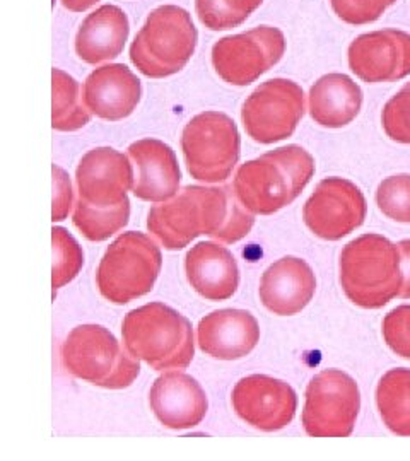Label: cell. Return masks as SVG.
Returning a JSON list of instances; mask_svg holds the SVG:
<instances>
[{"label":"cell","instance_id":"1","mask_svg":"<svg viewBox=\"0 0 410 461\" xmlns=\"http://www.w3.org/2000/svg\"><path fill=\"white\" fill-rule=\"evenodd\" d=\"M253 224L255 217L236 197L234 186H185L148 214V230L166 249L188 247L202 234L236 243L250 234Z\"/></svg>","mask_w":410,"mask_h":461},{"label":"cell","instance_id":"2","mask_svg":"<svg viewBox=\"0 0 410 461\" xmlns=\"http://www.w3.org/2000/svg\"><path fill=\"white\" fill-rule=\"evenodd\" d=\"M313 175L312 154L299 146H286L240 166L232 186L251 214L270 215L291 205Z\"/></svg>","mask_w":410,"mask_h":461},{"label":"cell","instance_id":"3","mask_svg":"<svg viewBox=\"0 0 410 461\" xmlns=\"http://www.w3.org/2000/svg\"><path fill=\"white\" fill-rule=\"evenodd\" d=\"M122 337L132 356L156 371L187 369L196 354L192 323L163 303H149L127 313Z\"/></svg>","mask_w":410,"mask_h":461},{"label":"cell","instance_id":"4","mask_svg":"<svg viewBox=\"0 0 410 461\" xmlns=\"http://www.w3.org/2000/svg\"><path fill=\"white\" fill-rule=\"evenodd\" d=\"M341 284L354 304L377 310L400 296V249L379 234H364L341 253Z\"/></svg>","mask_w":410,"mask_h":461},{"label":"cell","instance_id":"5","mask_svg":"<svg viewBox=\"0 0 410 461\" xmlns=\"http://www.w3.org/2000/svg\"><path fill=\"white\" fill-rule=\"evenodd\" d=\"M197 40V28L185 9L161 5L132 41V64L150 79L175 76L192 59Z\"/></svg>","mask_w":410,"mask_h":461},{"label":"cell","instance_id":"6","mask_svg":"<svg viewBox=\"0 0 410 461\" xmlns=\"http://www.w3.org/2000/svg\"><path fill=\"white\" fill-rule=\"evenodd\" d=\"M62 364L72 376L108 390H123L141 375L139 359L127 354L115 335L101 325H81L67 335Z\"/></svg>","mask_w":410,"mask_h":461},{"label":"cell","instance_id":"7","mask_svg":"<svg viewBox=\"0 0 410 461\" xmlns=\"http://www.w3.org/2000/svg\"><path fill=\"white\" fill-rule=\"evenodd\" d=\"M161 267V249L154 240L144 232H123L99 262V293L114 304H127L152 291Z\"/></svg>","mask_w":410,"mask_h":461},{"label":"cell","instance_id":"8","mask_svg":"<svg viewBox=\"0 0 410 461\" xmlns=\"http://www.w3.org/2000/svg\"><path fill=\"white\" fill-rule=\"evenodd\" d=\"M241 139L231 116L205 112L194 116L181 133L187 169L197 182L228 180L240 159Z\"/></svg>","mask_w":410,"mask_h":461},{"label":"cell","instance_id":"9","mask_svg":"<svg viewBox=\"0 0 410 461\" xmlns=\"http://www.w3.org/2000/svg\"><path fill=\"white\" fill-rule=\"evenodd\" d=\"M361 407L356 381L339 369L316 375L306 388L303 428L313 438H347Z\"/></svg>","mask_w":410,"mask_h":461},{"label":"cell","instance_id":"10","mask_svg":"<svg viewBox=\"0 0 410 461\" xmlns=\"http://www.w3.org/2000/svg\"><path fill=\"white\" fill-rule=\"evenodd\" d=\"M286 51V38L274 26L221 38L213 47L215 74L231 86H248L270 70Z\"/></svg>","mask_w":410,"mask_h":461},{"label":"cell","instance_id":"11","mask_svg":"<svg viewBox=\"0 0 410 461\" xmlns=\"http://www.w3.org/2000/svg\"><path fill=\"white\" fill-rule=\"evenodd\" d=\"M303 115V89L287 79H270L248 96L241 122L255 142L274 144L291 137Z\"/></svg>","mask_w":410,"mask_h":461},{"label":"cell","instance_id":"12","mask_svg":"<svg viewBox=\"0 0 410 461\" xmlns=\"http://www.w3.org/2000/svg\"><path fill=\"white\" fill-rule=\"evenodd\" d=\"M306 226L318 238L337 241L358 230L366 219V198L361 190L344 178L318 183L303 209Z\"/></svg>","mask_w":410,"mask_h":461},{"label":"cell","instance_id":"13","mask_svg":"<svg viewBox=\"0 0 410 461\" xmlns=\"http://www.w3.org/2000/svg\"><path fill=\"white\" fill-rule=\"evenodd\" d=\"M133 171L127 156L114 148H96L82 156L76 171L79 202L93 209H115L131 203Z\"/></svg>","mask_w":410,"mask_h":461},{"label":"cell","instance_id":"14","mask_svg":"<svg viewBox=\"0 0 410 461\" xmlns=\"http://www.w3.org/2000/svg\"><path fill=\"white\" fill-rule=\"evenodd\" d=\"M231 402L241 420L265 432L289 426L297 407L295 390L287 383L265 375L240 379L232 390Z\"/></svg>","mask_w":410,"mask_h":461},{"label":"cell","instance_id":"15","mask_svg":"<svg viewBox=\"0 0 410 461\" xmlns=\"http://www.w3.org/2000/svg\"><path fill=\"white\" fill-rule=\"evenodd\" d=\"M351 70L368 84L390 83L410 74V34L383 30L358 36L349 47Z\"/></svg>","mask_w":410,"mask_h":461},{"label":"cell","instance_id":"16","mask_svg":"<svg viewBox=\"0 0 410 461\" xmlns=\"http://www.w3.org/2000/svg\"><path fill=\"white\" fill-rule=\"evenodd\" d=\"M149 403L164 428L192 429L207 415V395L196 379L181 371H169L154 381Z\"/></svg>","mask_w":410,"mask_h":461},{"label":"cell","instance_id":"17","mask_svg":"<svg viewBox=\"0 0 410 461\" xmlns=\"http://www.w3.org/2000/svg\"><path fill=\"white\" fill-rule=\"evenodd\" d=\"M129 158L137 173L132 192L144 202L161 203L178 194L180 166L175 150L156 139H142L131 144Z\"/></svg>","mask_w":410,"mask_h":461},{"label":"cell","instance_id":"18","mask_svg":"<svg viewBox=\"0 0 410 461\" xmlns=\"http://www.w3.org/2000/svg\"><path fill=\"white\" fill-rule=\"evenodd\" d=\"M142 96V86L131 68L110 64L93 70L82 87V99L93 115L120 122L133 113Z\"/></svg>","mask_w":410,"mask_h":461},{"label":"cell","instance_id":"19","mask_svg":"<svg viewBox=\"0 0 410 461\" xmlns=\"http://www.w3.org/2000/svg\"><path fill=\"white\" fill-rule=\"evenodd\" d=\"M198 347L221 361H234L248 356L260 340L257 318L245 310H219L200 320Z\"/></svg>","mask_w":410,"mask_h":461},{"label":"cell","instance_id":"20","mask_svg":"<svg viewBox=\"0 0 410 461\" xmlns=\"http://www.w3.org/2000/svg\"><path fill=\"white\" fill-rule=\"evenodd\" d=\"M314 289L312 267L301 258L286 257L263 272L260 299L270 313L293 316L308 306Z\"/></svg>","mask_w":410,"mask_h":461},{"label":"cell","instance_id":"21","mask_svg":"<svg viewBox=\"0 0 410 461\" xmlns=\"http://www.w3.org/2000/svg\"><path fill=\"white\" fill-rule=\"evenodd\" d=\"M185 272L190 285L207 301H226L240 285L238 264L228 248L202 241L187 253Z\"/></svg>","mask_w":410,"mask_h":461},{"label":"cell","instance_id":"22","mask_svg":"<svg viewBox=\"0 0 410 461\" xmlns=\"http://www.w3.org/2000/svg\"><path fill=\"white\" fill-rule=\"evenodd\" d=\"M129 33L127 14L118 5H101L82 21L76 34V53L91 66L114 60L125 49Z\"/></svg>","mask_w":410,"mask_h":461},{"label":"cell","instance_id":"23","mask_svg":"<svg viewBox=\"0 0 410 461\" xmlns=\"http://www.w3.org/2000/svg\"><path fill=\"white\" fill-rule=\"evenodd\" d=\"M362 91L345 74H328L318 79L310 91V115L328 129L351 123L361 110Z\"/></svg>","mask_w":410,"mask_h":461},{"label":"cell","instance_id":"24","mask_svg":"<svg viewBox=\"0 0 410 461\" xmlns=\"http://www.w3.org/2000/svg\"><path fill=\"white\" fill-rule=\"evenodd\" d=\"M377 403L387 428L410 436V369H392L379 379Z\"/></svg>","mask_w":410,"mask_h":461},{"label":"cell","instance_id":"25","mask_svg":"<svg viewBox=\"0 0 410 461\" xmlns=\"http://www.w3.org/2000/svg\"><path fill=\"white\" fill-rule=\"evenodd\" d=\"M53 118L51 127L59 132H76L91 120L87 106H82L79 83L60 68L51 70Z\"/></svg>","mask_w":410,"mask_h":461},{"label":"cell","instance_id":"26","mask_svg":"<svg viewBox=\"0 0 410 461\" xmlns=\"http://www.w3.org/2000/svg\"><path fill=\"white\" fill-rule=\"evenodd\" d=\"M131 203L115 209H93L76 202L74 226L81 230L82 236L89 241H105L129 224Z\"/></svg>","mask_w":410,"mask_h":461},{"label":"cell","instance_id":"27","mask_svg":"<svg viewBox=\"0 0 410 461\" xmlns=\"http://www.w3.org/2000/svg\"><path fill=\"white\" fill-rule=\"evenodd\" d=\"M263 0H196L200 23L211 32H226L243 24Z\"/></svg>","mask_w":410,"mask_h":461},{"label":"cell","instance_id":"28","mask_svg":"<svg viewBox=\"0 0 410 461\" xmlns=\"http://www.w3.org/2000/svg\"><path fill=\"white\" fill-rule=\"evenodd\" d=\"M53 240V291L76 279L84 265V253L79 243L64 228L51 230Z\"/></svg>","mask_w":410,"mask_h":461},{"label":"cell","instance_id":"29","mask_svg":"<svg viewBox=\"0 0 410 461\" xmlns=\"http://www.w3.org/2000/svg\"><path fill=\"white\" fill-rule=\"evenodd\" d=\"M379 211L396 222H410V176L398 175L378 186Z\"/></svg>","mask_w":410,"mask_h":461},{"label":"cell","instance_id":"30","mask_svg":"<svg viewBox=\"0 0 410 461\" xmlns=\"http://www.w3.org/2000/svg\"><path fill=\"white\" fill-rule=\"evenodd\" d=\"M383 129L387 135L400 144H410V83L385 104Z\"/></svg>","mask_w":410,"mask_h":461},{"label":"cell","instance_id":"31","mask_svg":"<svg viewBox=\"0 0 410 461\" xmlns=\"http://www.w3.org/2000/svg\"><path fill=\"white\" fill-rule=\"evenodd\" d=\"M337 16L349 24L375 23L396 0H330Z\"/></svg>","mask_w":410,"mask_h":461},{"label":"cell","instance_id":"32","mask_svg":"<svg viewBox=\"0 0 410 461\" xmlns=\"http://www.w3.org/2000/svg\"><path fill=\"white\" fill-rule=\"evenodd\" d=\"M383 337L396 356L410 359V306H398L385 316Z\"/></svg>","mask_w":410,"mask_h":461},{"label":"cell","instance_id":"33","mask_svg":"<svg viewBox=\"0 0 410 461\" xmlns=\"http://www.w3.org/2000/svg\"><path fill=\"white\" fill-rule=\"evenodd\" d=\"M53 212L51 221L59 222L67 219V215L72 209L74 194H72V183L66 171L60 166L53 165Z\"/></svg>","mask_w":410,"mask_h":461},{"label":"cell","instance_id":"34","mask_svg":"<svg viewBox=\"0 0 410 461\" xmlns=\"http://www.w3.org/2000/svg\"><path fill=\"white\" fill-rule=\"evenodd\" d=\"M396 247L400 249V267H402V276H404L400 297L407 299L410 297V240L400 241Z\"/></svg>","mask_w":410,"mask_h":461},{"label":"cell","instance_id":"35","mask_svg":"<svg viewBox=\"0 0 410 461\" xmlns=\"http://www.w3.org/2000/svg\"><path fill=\"white\" fill-rule=\"evenodd\" d=\"M60 2L70 13H84L89 7L96 5V2H99V0H60Z\"/></svg>","mask_w":410,"mask_h":461}]
</instances>
